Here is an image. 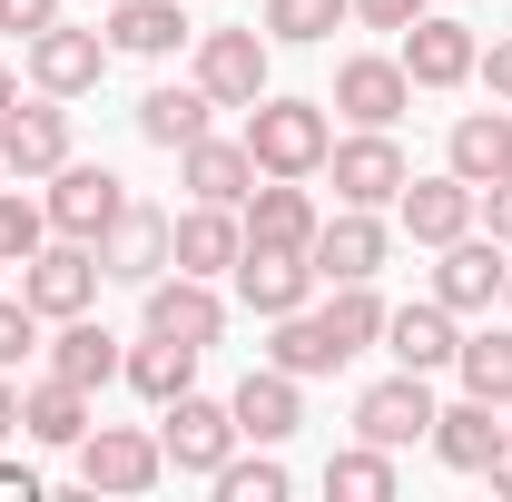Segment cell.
Here are the masks:
<instances>
[{"label":"cell","instance_id":"1","mask_svg":"<svg viewBox=\"0 0 512 502\" xmlns=\"http://www.w3.org/2000/svg\"><path fill=\"white\" fill-rule=\"evenodd\" d=\"M325 148H335V119H325V99H256L247 109V158L256 178H325Z\"/></svg>","mask_w":512,"mask_h":502},{"label":"cell","instance_id":"2","mask_svg":"<svg viewBox=\"0 0 512 502\" xmlns=\"http://www.w3.org/2000/svg\"><path fill=\"white\" fill-rule=\"evenodd\" d=\"M69 473L89 493H158L168 483V453H158V434H138V424H89V434L69 443Z\"/></svg>","mask_w":512,"mask_h":502},{"label":"cell","instance_id":"3","mask_svg":"<svg viewBox=\"0 0 512 502\" xmlns=\"http://www.w3.org/2000/svg\"><path fill=\"white\" fill-rule=\"evenodd\" d=\"M237 443H247L237 434V404H217V394H197V384L178 404H158V453H168V473H197V483H207Z\"/></svg>","mask_w":512,"mask_h":502},{"label":"cell","instance_id":"4","mask_svg":"<svg viewBox=\"0 0 512 502\" xmlns=\"http://www.w3.org/2000/svg\"><path fill=\"white\" fill-rule=\"evenodd\" d=\"M325 178H335V207H394L404 178H414V158L394 148V128H355V138L325 148Z\"/></svg>","mask_w":512,"mask_h":502},{"label":"cell","instance_id":"5","mask_svg":"<svg viewBox=\"0 0 512 502\" xmlns=\"http://www.w3.org/2000/svg\"><path fill=\"white\" fill-rule=\"evenodd\" d=\"M434 375H414V365H394L384 384H365L355 394V443H384V453H404V443L434 434Z\"/></svg>","mask_w":512,"mask_h":502},{"label":"cell","instance_id":"6","mask_svg":"<svg viewBox=\"0 0 512 502\" xmlns=\"http://www.w3.org/2000/svg\"><path fill=\"white\" fill-rule=\"evenodd\" d=\"M306 256H316V286H375L394 256V227H384V207H335Z\"/></svg>","mask_w":512,"mask_h":502},{"label":"cell","instance_id":"7","mask_svg":"<svg viewBox=\"0 0 512 502\" xmlns=\"http://www.w3.org/2000/svg\"><path fill=\"white\" fill-rule=\"evenodd\" d=\"M394 40H404L394 60H404V79H414V89H463V79H473V60H483L473 20H453V10H414Z\"/></svg>","mask_w":512,"mask_h":502},{"label":"cell","instance_id":"8","mask_svg":"<svg viewBox=\"0 0 512 502\" xmlns=\"http://www.w3.org/2000/svg\"><path fill=\"white\" fill-rule=\"evenodd\" d=\"M266 69H276L266 30H197V89L217 109H256L266 99Z\"/></svg>","mask_w":512,"mask_h":502},{"label":"cell","instance_id":"9","mask_svg":"<svg viewBox=\"0 0 512 502\" xmlns=\"http://www.w3.org/2000/svg\"><path fill=\"white\" fill-rule=\"evenodd\" d=\"M99 276H109V266H99V247L50 237V247L20 266V296L40 306V325H60V315H89V306H99Z\"/></svg>","mask_w":512,"mask_h":502},{"label":"cell","instance_id":"10","mask_svg":"<svg viewBox=\"0 0 512 502\" xmlns=\"http://www.w3.org/2000/svg\"><path fill=\"white\" fill-rule=\"evenodd\" d=\"M394 227H404L414 247H453L463 227H483V188H473V178H453V168H434V178H404V197H394Z\"/></svg>","mask_w":512,"mask_h":502},{"label":"cell","instance_id":"11","mask_svg":"<svg viewBox=\"0 0 512 502\" xmlns=\"http://www.w3.org/2000/svg\"><path fill=\"white\" fill-rule=\"evenodd\" d=\"M50 237H79V247H99L109 227H119V207H128V178H109V168H50Z\"/></svg>","mask_w":512,"mask_h":502},{"label":"cell","instance_id":"12","mask_svg":"<svg viewBox=\"0 0 512 502\" xmlns=\"http://www.w3.org/2000/svg\"><path fill=\"white\" fill-rule=\"evenodd\" d=\"M237 306H247L256 325L316 306V256H306V247H256V237H247V256H237Z\"/></svg>","mask_w":512,"mask_h":502},{"label":"cell","instance_id":"13","mask_svg":"<svg viewBox=\"0 0 512 502\" xmlns=\"http://www.w3.org/2000/svg\"><path fill=\"white\" fill-rule=\"evenodd\" d=\"M0 168L30 188V178H50V168H69V99H10V119H0Z\"/></svg>","mask_w":512,"mask_h":502},{"label":"cell","instance_id":"14","mask_svg":"<svg viewBox=\"0 0 512 502\" xmlns=\"http://www.w3.org/2000/svg\"><path fill=\"white\" fill-rule=\"evenodd\" d=\"M99 79H109V30L50 20V30L30 40V89H50V99H89Z\"/></svg>","mask_w":512,"mask_h":502},{"label":"cell","instance_id":"15","mask_svg":"<svg viewBox=\"0 0 512 502\" xmlns=\"http://www.w3.org/2000/svg\"><path fill=\"white\" fill-rule=\"evenodd\" d=\"M237 256H247V217H237V207L188 197V207L168 217V266H178V276H237Z\"/></svg>","mask_w":512,"mask_h":502},{"label":"cell","instance_id":"16","mask_svg":"<svg viewBox=\"0 0 512 502\" xmlns=\"http://www.w3.org/2000/svg\"><path fill=\"white\" fill-rule=\"evenodd\" d=\"M444 266H434V296H444L453 315H483V306H503V266H512V247L493 237V227H463L453 247H434Z\"/></svg>","mask_w":512,"mask_h":502},{"label":"cell","instance_id":"17","mask_svg":"<svg viewBox=\"0 0 512 502\" xmlns=\"http://www.w3.org/2000/svg\"><path fill=\"white\" fill-rule=\"evenodd\" d=\"M325 109L355 119V128H394L404 109H414V79H404V60L355 50V60H335V99H325Z\"/></svg>","mask_w":512,"mask_h":502},{"label":"cell","instance_id":"18","mask_svg":"<svg viewBox=\"0 0 512 502\" xmlns=\"http://www.w3.org/2000/svg\"><path fill=\"white\" fill-rule=\"evenodd\" d=\"M148 325L207 355V345L227 335V296H217V276H178V266H168V276H148Z\"/></svg>","mask_w":512,"mask_h":502},{"label":"cell","instance_id":"19","mask_svg":"<svg viewBox=\"0 0 512 502\" xmlns=\"http://www.w3.org/2000/svg\"><path fill=\"white\" fill-rule=\"evenodd\" d=\"M453 345H463V325H453L444 296H424V306H384V355H394V365H414V375H444Z\"/></svg>","mask_w":512,"mask_h":502},{"label":"cell","instance_id":"20","mask_svg":"<svg viewBox=\"0 0 512 502\" xmlns=\"http://www.w3.org/2000/svg\"><path fill=\"white\" fill-rule=\"evenodd\" d=\"M237 217H247V237H256V247H316V227H325V217H316V197H306V178H256Z\"/></svg>","mask_w":512,"mask_h":502},{"label":"cell","instance_id":"21","mask_svg":"<svg viewBox=\"0 0 512 502\" xmlns=\"http://www.w3.org/2000/svg\"><path fill=\"white\" fill-rule=\"evenodd\" d=\"M178 178H188V197H207V207H247V188H256V158H247V138H188L178 148Z\"/></svg>","mask_w":512,"mask_h":502},{"label":"cell","instance_id":"22","mask_svg":"<svg viewBox=\"0 0 512 502\" xmlns=\"http://www.w3.org/2000/svg\"><path fill=\"white\" fill-rule=\"evenodd\" d=\"M227 404H237V434H247V443H286L296 424H306V384L286 375V365H256Z\"/></svg>","mask_w":512,"mask_h":502},{"label":"cell","instance_id":"23","mask_svg":"<svg viewBox=\"0 0 512 502\" xmlns=\"http://www.w3.org/2000/svg\"><path fill=\"white\" fill-rule=\"evenodd\" d=\"M99 266H109V276H128V286L168 276V207H138V197H128L119 227L99 237Z\"/></svg>","mask_w":512,"mask_h":502},{"label":"cell","instance_id":"24","mask_svg":"<svg viewBox=\"0 0 512 502\" xmlns=\"http://www.w3.org/2000/svg\"><path fill=\"white\" fill-rule=\"evenodd\" d=\"M434 463H444V473H483V463H493V443H503V404H483V394H463V404H444V414H434Z\"/></svg>","mask_w":512,"mask_h":502},{"label":"cell","instance_id":"25","mask_svg":"<svg viewBox=\"0 0 512 502\" xmlns=\"http://www.w3.org/2000/svg\"><path fill=\"white\" fill-rule=\"evenodd\" d=\"M207 119H217V99H207L197 79H158V89L138 99V138H148V148H168V158H178L188 138H207Z\"/></svg>","mask_w":512,"mask_h":502},{"label":"cell","instance_id":"26","mask_svg":"<svg viewBox=\"0 0 512 502\" xmlns=\"http://www.w3.org/2000/svg\"><path fill=\"white\" fill-rule=\"evenodd\" d=\"M119 365H128V345L99 325V315H60V335H50V375H69V384H119Z\"/></svg>","mask_w":512,"mask_h":502},{"label":"cell","instance_id":"27","mask_svg":"<svg viewBox=\"0 0 512 502\" xmlns=\"http://www.w3.org/2000/svg\"><path fill=\"white\" fill-rule=\"evenodd\" d=\"M444 168L473 178V188H493V178L512 168V109H463L453 138H444Z\"/></svg>","mask_w":512,"mask_h":502},{"label":"cell","instance_id":"28","mask_svg":"<svg viewBox=\"0 0 512 502\" xmlns=\"http://www.w3.org/2000/svg\"><path fill=\"white\" fill-rule=\"evenodd\" d=\"M119 384H128V394H148V404H178V394L197 384V345H178V335H158V325H148V335L128 345Z\"/></svg>","mask_w":512,"mask_h":502},{"label":"cell","instance_id":"29","mask_svg":"<svg viewBox=\"0 0 512 502\" xmlns=\"http://www.w3.org/2000/svg\"><path fill=\"white\" fill-rule=\"evenodd\" d=\"M20 434H30V443H50V453H69V443L89 434V384L40 375L30 394H20Z\"/></svg>","mask_w":512,"mask_h":502},{"label":"cell","instance_id":"30","mask_svg":"<svg viewBox=\"0 0 512 502\" xmlns=\"http://www.w3.org/2000/svg\"><path fill=\"white\" fill-rule=\"evenodd\" d=\"M266 365H286L296 384H316V375H345V345L325 335V315H316V306H296V315H276V335H266Z\"/></svg>","mask_w":512,"mask_h":502},{"label":"cell","instance_id":"31","mask_svg":"<svg viewBox=\"0 0 512 502\" xmlns=\"http://www.w3.org/2000/svg\"><path fill=\"white\" fill-rule=\"evenodd\" d=\"M188 40V10L178 0H109V50H128V60H168Z\"/></svg>","mask_w":512,"mask_h":502},{"label":"cell","instance_id":"32","mask_svg":"<svg viewBox=\"0 0 512 502\" xmlns=\"http://www.w3.org/2000/svg\"><path fill=\"white\" fill-rule=\"evenodd\" d=\"M394 453L384 443H345V453H325V493L335 502H394Z\"/></svg>","mask_w":512,"mask_h":502},{"label":"cell","instance_id":"33","mask_svg":"<svg viewBox=\"0 0 512 502\" xmlns=\"http://www.w3.org/2000/svg\"><path fill=\"white\" fill-rule=\"evenodd\" d=\"M453 375H463V394H483V404H512V325L463 335L453 345Z\"/></svg>","mask_w":512,"mask_h":502},{"label":"cell","instance_id":"34","mask_svg":"<svg viewBox=\"0 0 512 502\" xmlns=\"http://www.w3.org/2000/svg\"><path fill=\"white\" fill-rule=\"evenodd\" d=\"M316 315H325V335L345 345V365H355L365 345H384V296H375V286H325Z\"/></svg>","mask_w":512,"mask_h":502},{"label":"cell","instance_id":"35","mask_svg":"<svg viewBox=\"0 0 512 502\" xmlns=\"http://www.w3.org/2000/svg\"><path fill=\"white\" fill-rule=\"evenodd\" d=\"M345 20H355V0H266V20H256V30H266V40H286V50H316V40L345 30Z\"/></svg>","mask_w":512,"mask_h":502},{"label":"cell","instance_id":"36","mask_svg":"<svg viewBox=\"0 0 512 502\" xmlns=\"http://www.w3.org/2000/svg\"><path fill=\"white\" fill-rule=\"evenodd\" d=\"M207 483L227 502H286V463H276V443H256V453H227Z\"/></svg>","mask_w":512,"mask_h":502},{"label":"cell","instance_id":"37","mask_svg":"<svg viewBox=\"0 0 512 502\" xmlns=\"http://www.w3.org/2000/svg\"><path fill=\"white\" fill-rule=\"evenodd\" d=\"M40 247H50V207H40V197H20L10 178H0V266H30Z\"/></svg>","mask_w":512,"mask_h":502},{"label":"cell","instance_id":"38","mask_svg":"<svg viewBox=\"0 0 512 502\" xmlns=\"http://www.w3.org/2000/svg\"><path fill=\"white\" fill-rule=\"evenodd\" d=\"M20 355H40V306H30V296H0V375H10Z\"/></svg>","mask_w":512,"mask_h":502},{"label":"cell","instance_id":"39","mask_svg":"<svg viewBox=\"0 0 512 502\" xmlns=\"http://www.w3.org/2000/svg\"><path fill=\"white\" fill-rule=\"evenodd\" d=\"M69 0H0V30H20V40H40L50 20H60Z\"/></svg>","mask_w":512,"mask_h":502},{"label":"cell","instance_id":"40","mask_svg":"<svg viewBox=\"0 0 512 502\" xmlns=\"http://www.w3.org/2000/svg\"><path fill=\"white\" fill-rule=\"evenodd\" d=\"M473 79H483V89H493V99H503V109H512V40H493V50L473 60Z\"/></svg>","mask_w":512,"mask_h":502},{"label":"cell","instance_id":"41","mask_svg":"<svg viewBox=\"0 0 512 502\" xmlns=\"http://www.w3.org/2000/svg\"><path fill=\"white\" fill-rule=\"evenodd\" d=\"M483 227H493V237H503V247H512V168H503V178H493V188H483Z\"/></svg>","mask_w":512,"mask_h":502},{"label":"cell","instance_id":"42","mask_svg":"<svg viewBox=\"0 0 512 502\" xmlns=\"http://www.w3.org/2000/svg\"><path fill=\"white\" fill-rule=\"evenodd\" d=\"M414 10H424V0H355V20H365V30H404Z\"/></svg>","mask_w":512,"mask_h":502},{"label":"cell","instance_id":"43","mask_svg":"<svg viewBox=\"0 0 512 502\" xmlns=\"http://www.w3.org/2000/svg\"><path fill=\"white\" fill-rule=\"evenodd\" d=\"M0 502H40V473L30 463H0Z\"/></svg>","mask_w":512,"mask_h":502},{"label":"cell","instance_id":"44","mask_svg":"<svg viewBox=\"0 0 512 502\" xmlns=\"http://www.w3.org/2000/svg\"><path fill=\"white\" fill-rule=\"evenodd\" d=\"M483 483H493V493L512 502V424H503V443H493V463H483Z\"/></svg>","mask_w":512,"mask_h":502},{"label":"cell","instance_id":"45","mask_svg":"<svg viewBox=\"0 0 512 502\" xmlns=\"http://www.w3.org/2000/svg\"><path fill=\"white\" fill-rule=\"evenodd\" d=\"M10 434H20V384L0 375V443H10Z\"/></svg>","mask_w":512,"mask_h":502},{"label":"cell","instance_id":"46","mask_svg":"<svg viewBox=\"0 0 512 502\" xmlns=\"http://www.w3.org/2000/svg\"><path fill=\"white\" fill-rule=\"evenodd\" d=\"M10 99H20V79H10V69H0V119H10Z\"/></svg>","mask_w":512,"mask_h":502},{"label":"cell","instance_id":"47","mask_svg":"<svg viewBox=\"0 0 512 502\" xmlns=\"http://www.w3.org/2000/svg\"><path fill=\"white\" fill-rule=\"evenodd\" d=\"M503 306H512V266H503Z\"/></svg>","mask_w":512,"mask_h":502},{"label":"cell","instance_id":"48","mask_svg":"<svg viewBox=\"0 0 512 502\" xmlns=\"http://www.w3.org/2000/svg\"><path fill=\"white\" fill-rule=\"evenodd\" d=\"M0 178H10V168H0Z\"/></svg>","mask_w":512,"mask_h":502},{"label":"cell","instance_id":"49","mask_svg":"<svg viewBox=\"0 0 512 502\" xmlns=\"http://www.w3.org/2000/svg\"><path fill=\"white\" fill-rule=\"evenodd\" d=\"M99 10H109V0H99Z\"/></svg>","mask_w":512,"mask_h":502}]
</instances>
